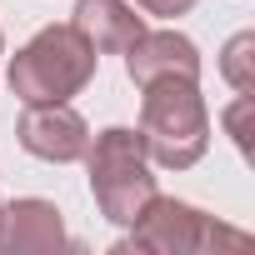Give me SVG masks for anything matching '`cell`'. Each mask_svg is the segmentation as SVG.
Returning <instances> with one entry per match:
<instances>
[{
  "label": "cell",
  "mask_w": 255,
  "mask_h": 255,
  "mask_svg": "<svg viewBox=\"0 0 255 255\" xmlns=\"http://www.w3.org/2000/svg\"><path fill=\"white\" fill-rule=\"evenodd\" d=\"M140 90H145V105H140L135 135H140L145 155L165 170H190L210 145V115H205L195 80L165 75V80H150Z\"/></svg>",
  "instance_id": "1"
},
{
  "label": "cell",
  "mask_w": 255,
  "mask_h": 255,
  "mask_svg": "<svg viewBox=\"0 0 255 255\" xmlns=\"http://www.w3.org/2000/svg\"><path fill=\"white\" fill-rule=\"evenodd\" d=\"M95 50L75 25H45L15 60H10V90L25 105H45V100H70L75 90L90 85L95 75Z\"/></svg>",
  "instance_id": "2"
},
{
  "label": "cell",
  "mask_w": 255,
  "mask_h": 255,
  "mask_svg": "<svg viewBox=\"0 0 255 255\" xmlns=\"http://www.w3.org/2000/svg\"><path fill=\"white\" fill-rule=\"evenodd\" d=\"M85 165H90V195L100 205L105 220L130 225L150 200H155V175H150V155L140 145L135 130H100L85 145Z\"/></svg>",
  "instance_id": "3"
},
{
  "label": "cell",
  "mask_w": 255,
  "mask_h": 255,
  "mask_svg": "<svg viewBox=\"0 0 255 255\" xmlns=\"http://www.w3.org/2000/svg\"><path fill=\"white\" fill-rule=\"evenodd\" d=\"M215 250V245H245V230H225L210 215H200L195 205L180 200H150L135 220H130V240L120 250Z\"/></svg>",
  "instance_id": "4"
},
{
  "label": "cell",
  "mask_w": 255,
  "mask_h": 255,
  "mask_svg": "<svg viewBox=\"0 0 255 255\" xmlns=\"http://www.w3.org/2000/svg\"><path fill=\"white\" fill-rule=\"evenodd\" d=\"M15 135L30 155L50 160V165H65V160H80L85 145H90V125L80 120V110H70V100H45V105H25Z\"/></svg>",
  "instance_id": "5"
},
{
  "label": "cell",
  "mask_w": 255,
  "mask_h": 255,
  "mask_svg": "<svg viewBox=\"0 0 255 255\" xmlns=\"http://www.w3.org/2000/svg\"><path fill=\"white\" fill-rule=\"evenodd\" d=\"M125 70H130L135 85H150V80H165V75H180V80H200V50L175 35V30H145L130 50H125Z\"/></svg>",
  "instance_id": "6"
},
{
  "label": "cell",
  "mask_w": 255,
  "mask_h": 255,
  "mask_svg": "<svg viewBox=\"0 0 255 255\" xmlns=\"http://www.w3.org/2000/svg\"><path fill=\"white\" fill-rule=\"evenodd\" d=\"M70 25L90 40L95 55H125L145 35V20L135 15V5H125V0H80Z\"/></svg>",
  "instance_id": "7"
},
{
  "label": "cell",
  "mask_w": 255,
  "mask_h": 255,
  "mask_svg": "<svg viewBox=\"0 0 255 255\" xmlns=\"http://www.w3.org/2000/svg\"><path fill=\"white\" fill-rule=\"evenodd\" d=\"M55 245H65V225L50 200L30 195V200L0 205V250L30 255V250H55Z\"/></svg>",
  "instance_id": "8"
},
{
  "label": "cell",
  "mask_w": 255,
  "mask_h": 255,
  "mask_svg": "<svg viewBox=\"0 0 255 255\" xmlns=\"http://www.w3.org/2000/svg\"><path fill=\"white\" fill-rule=\"evenodd\" d=\"M225 80L235 90H255V35H235L225 45V60H220Z\"/></svg>",
  "instance_id": "9"
},
{
  "label": "cell",
  "mask_w": 255,
  "mask_h": 255,
  "mask_svg": "<svg viewBox=\"0 0 255 255\" xmlns=\"http://www.w3.org/2000/svg\"><path fill=\"white\" fill-rule=\"evenodd\" d=\"M250 110H255V95L250 90H240V100L225 110V125H230V135H235L240 150H250Z\"/></svg>",
  "instance_id": "10"
},
{
  "label": "cell",
  "mask_w": 255,
  "mask_h": 255,
  "mask_svg": "<svg viewBox=\"0 0 255 255\" xmlns=\"http://www.w3.org/2000/svg\"><path fill=\"white\" fill-rule=\"evenodd\" d=\"M195 5V0H135V10H145V15H185Z\"/></svg>",
  "instance_id": "11"
},
{
  "label": "cell",
  "mask_w": 255,
  "mask_h": 255,
  "mask_svg": "<svg viewBox=\"0 0 255 255\" xmlns=\"http://www.w3.org/2000/svg\"><path fill=\"white\" fill-rule=\"evenodd\" d=\"M0 50H5V35H0Z\"/></svg>",
  "instance_id": "12"
}]
</instances>
